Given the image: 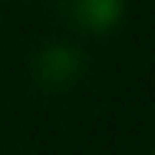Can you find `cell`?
Masks as SVG:
<instances>
[{
    "label": "cell",
    "instance_id": "obj_1",
    "mask_svg": "<svg viewBox=\"0 0 155 155\" xmlns=\"http://www.w3.org/2000/svg\"><path fill=\"white\" fill-rule=\"evenodd\" d=\"M33 73H36V83L43 89H66L83 73V53L73 46H63V43L46 46L33 63Z\"/></svg>",
    "mask_w": 155,
    "mask_h": 155
},
{
    "label": "cell",
    "instance_id": "obj_2",
    "mask_svg": "<svg viewBox=\"0 0 155 155\" xmlns=\"http://www.w3.org/2000/svg\"><path fill=\"white\" fill-rule=\"evenodd\" d=\"M56 7L86 33H106L122 17V0H56Z\"/></svg>",
    "mask_w": 155,
    "mask_h": 155
}]
</instances>
